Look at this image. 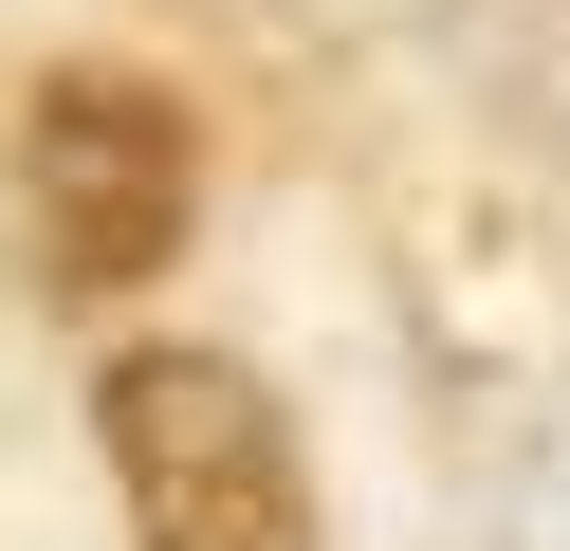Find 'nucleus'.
I'll use <instances>...</instances> for the list:
<instances>
[{"label":"nucleus","mask_w":570,"mask_h":551,"mask_svg":"<svg viewBox=\"0 0 570 551\" xmlns=\"http://www.w3.org/2000/svg\"><path fill=\"white\" fill-rule=\"evenodd\" d=\"M92 441H111L129 551H332L313 441H295V404H276L239 350H185V331H166V350H111Z\"/></svg>","instance_id":"nucleus-1"},{"label":"nucleus","mask_w":570,"mask_h":551,"mask_svg":"<svg viewBox=\"0 0 570 551\" xmlns=\"http://www.w3.org/2000/svg\"><path fill=\"white\" fill-rule=\"evenodd\" d=\"M19 184H38V257L56 276L129 294V276H166V239H185L203 147H185V110H166L148 73H56L38 129H19Z\"/></svg>","instance_id":"nucleus-2"},{"label":"nucleus","mask_w":570,"mask_h":551,"mask_svg":"<svg viewBox=\"0 0 570 551\" xmlns=\"http://www.w3.org/2000/svg\"><path fill=\"white\" fill-rule=\"evenodd\" d=\"M497 551H570V404H533L497 460Z\"/></svg>","instance_id":"nucleus-3"}]
</instances>
